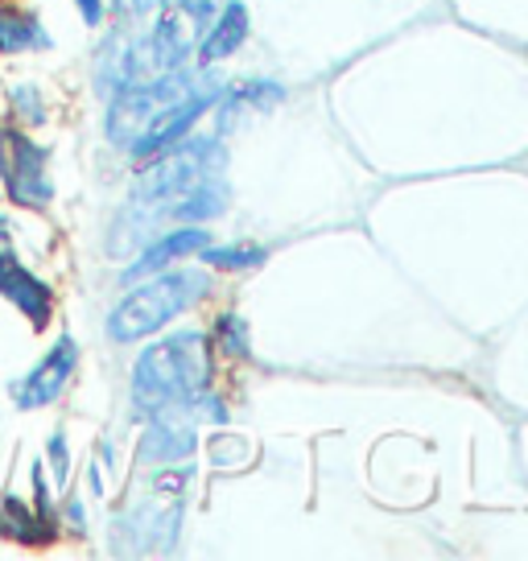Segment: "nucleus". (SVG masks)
I'll return each mask as SVG.
<instances>
[{
    "instance_id": "1",
    "label": "nucleus",
    "mask_w": 528,
    "mask_h": 561,
    "mask_svg": "<svg viewBox=\"0 0 528 561\" xmlns=\"http://www.w3.org/2000/svg\"><path fill=\"white\" fill-rule=\"evenodd\" d=\"M207 388H211V339L203 331H170L137 351L128 376V404L137 417H153L165 409L191 413L198 392Z\"/></svg>"
},
{
    "instance_id": "2",
    "label": "nucleus",
    "mask_w": 528,
    "mask_h": 561,
    "mask_svg": "<svg viewBox=\"0 0 528 561\" xmlns=\"http://www.w3.org/2000/svg\"><path fill=\"white\" fill-rule=\"evenodd\" d=\"M207 294V273L203 268H161L153 277H141L124 285V294L104 314V339L112 347H137L145 339L161 334L170 322L198 306Z\"/></svg>"
},
{
    "instance_id": "3",
    "label": "nucleus",
    "mask_w": 528,
    "mask_h": 561,
    "mask_svg": "<svg viewBox=\"0 0 528 561\" xmlns=\"http://www.w3.org/2000/svg\"><path fill=\"white\" fill-rule=\"evenodd\" d=\"M211 70L203 67L198 75L191 70H170V75H158V79H145V83H124L112 95H104V121H100V133L112 149H120L133 158V149L149 137V128L177 104L186 100Z\"/></svg>"
},
{
    "instance_id": "4",
    "label": "nucleus",
    "mask_w": 528,
    "mask_h": 561,
    "mask_svg": "<svg viewBox=\"0 0 528 561\" xmlns=\"http://www.w3.org/2000/svg\"><path fill=\"white\" fill-rule=\"evenodd\" d=\"M0 198L18 215L42 219L58 203V182H54V145L0 121Z\"/></svg>"
},
{
    "instance_id": "5",
    "label": "nucleus",
    "mask_w": 528,
    "mask_h": 561,
    "mask_svg": "<svg viewBox=\"0 0 528 561\" xmlns=\"http://www.w3.org/2000/svg\"><path fill=\"white\" fill-rule=\"evenodd\" d=\"M83 368V343L74 334H54L50 347L37 355L30 368L13 376L4 392H9V404L18 413H42V409H54V404L67 397V388L74 385V376Z\"/></svg>"
},
{
    "instance_id": "6",
    "label": "nucleus",
    "mask_w": 528,
    "mask_h": 561,
    "mask_svg": "<svg viewBox=\"0 0 528 561\" xmlns=\"http://www.w3.org/2000/svg\"><path fill=\"white\" fill-rule=\"evenodd\" d=\"M0 301L25 318L30 331H50L54 314H58V289L46 273H37L34 264L25 261V252H4L0 256Z\"/></svg>"
},
{
    "instance_id": "7",
    "label": "nucleus",
    "mask_w": 528,
    "mask_h": 561,
    "mask_svg": "<svg viewBox=\"0 0 528 561\" xmlns=\"http://www.w3.org/2000/svg\"><path fill=\"white\" fill-rule=\"evenodd\" d=\"M207 244H211V236H207L203 224H170V228L153 231V236L120 264L116 285H133V280H141V277H153V273H161V268H170V264H177V261H186V256H198Z\"/></svg>"
},
{
    "instance_id": "8",
    "label": "nucleus",
    "mask_w": 528,
    "mask_h": 561,
    "mask_svg": "<svg viewBox=\"0 0 528 561\" xmlns=\"http://www.w3.org/2000/svg\"><path fill=\"white\" fill-rule=\"evenodd\" d=\"M194 446H198V430H194L191 413L186 409H165V413L145 417L137 458L149 467H177L182 458L194 455Z\"/></svg>"
},
{
    "instance_id": "9",
    "label": "nucleus",
    "mask_w": 528,
    "mask_h": 561,
    "mask_svg": "<svg viewBox=\"0 0 528 561\" xmlns=\"http://www.w3.org/2000/svg\"><path fill=\"white\" fill-rule=\"evenodd\" d=\"M54 50V30L25 0H0V62Z\"/></svg>"
},
{
    "instance_id": "10",
    "label": "nucleus",
    "mask_w": 528,
    "mask_h": 561,
    "mask_svg": "<svg viewBox=\"0 0 528 561\" xmlns=\"http://www.w3.org/2000/svg\"><path fill=\"white\" fill-rule=\"evenodd\" d=\"M0 541L25 545V549H46L58 541V520L37 508L30 495L4 491L0 495Z\"/></svg>"
},
{
    "instance_id": "11",
    "label": "nucleus",
    "mask_w": 528,
    "mask_h": 561,
    "mask_svg": "<svg viewBox=\"0 0 528 561\" xmlns=\"http://www.w3.org/2000/svg\"><path fill=\"white\" fill-rule=\"evenodd\" d=\"M0 121L42 133L54 121V95L50 88L34 75H13L0 83Z\"/></svg>"
},
{
    "instance_id": "12",
    "label": "nucleus",
    "mask_w": 528,
    "mask_h": 561,
    "mask_svg": "<svg viewBox=\"0 0 528 561\" xmlns=\"http://www.w3.org/2000/svg\"><path fill=\"white\" fill-rule=\"evenodd\" d=\"M248 30H252V21H248V9L240 0H228L219 13L211 18V25L198 34L194 42V54H198V67H215V62H223L231 54L240 50L248 42Z\"/></svg>"
},
{
    "instance_id": "13",
    "label": "nucleus",
    "mask_w": 528,
    "mask_h": 561,
    "mask_svg": "<svg viewBox=\"0 0 528 561\" xmlns=\"http://www.w3.org/2000/svg\"><path fill=\"white\" fill-rule=\"evenodd\" d=\"M285 91L277 83H264V79H252V83H240V88H223V95L215 100V107L223 116H236V112H264V107L282 104Z\"/></svg>"
},
{
    "instance_id": "14",
    "label": "nucleus",
    "mask_w": 528,
    "mask_h": 561,
    "mask_svg": "<svg viewBox=\"0 0 528 561\" xmlns=\"http://www.w3.org/2000/svg\"><path fill=\"white\" fill-rule=\"evenodd\" d=\"M264 252L261 244H207L198 252V261L207 264V268H223V273H244V268H256L264 264Z\"/></svg>"
},
{
    "instance_id": "15",
    "label": "nucleus",
    "mask_w": 528,
    "mask_h": 561,
    "mask_svg": "<svg viewBox=\"0 0 528 561\" xmlns=\"http://www.w3.org/2000/svg\"><path fill=\"white\" fill-rule=\"evenodd\" d=\"M42 467L54 479V488H67L71 483V442H67V430L54 425L46 434V450H42Z\"/></svg>"
},
{
    "instance_id": "16",
    "label": "nucleus",
    "mask_w": 528,
    "mask_h": 561,
    "mask_svg": "<svg viewBox=\"0 0 528 561\" xmlns=\"http://www.w3.org/2000/svg\"><path fill=\"white\" fill-rule=\"evenodd\" d=\"M215 343L228 351V355H244L248 351V327L240 314H223L215 322Z\"/></svg>"
},
{
    "instance_id": "17",
    "label": "nucleus",
    "mask_w": 528,
    "mask_h": 561,
    "mask_svg": "<svg viewBox=\"0 0 528 561\" xmlns=\"http://www.w3.org/2000/svg\"><path fill=\"white\" fill-rule=\"evenodd\" d=\"M21 224H18V215H13V207L9 203H0V256L4 252H21Z\"/></svg>"
},
{
    "instance_id": "18",
    "label": "nucleus",
    "mask_w": 528,
    "mask_h": 561,
    "mask_svg": "<svg viewBox=\"0 0 528 561\" xmlns=\"http://www.w3.org/2000/svg\"><path fill=\"white\" fill-rule=\"evenodd\" d=\"M74 13L88 30H104L107 25V0H74Z\"/></svg>"
}]
</instances>
